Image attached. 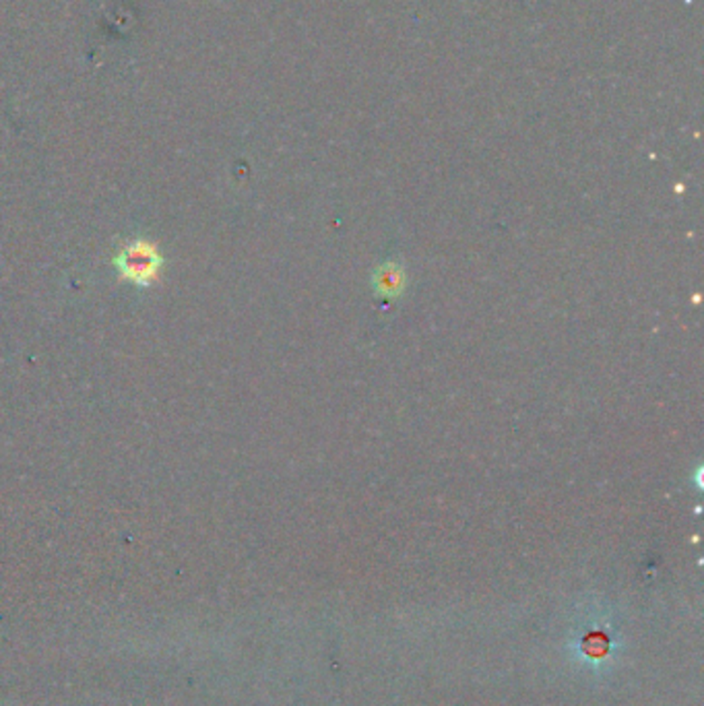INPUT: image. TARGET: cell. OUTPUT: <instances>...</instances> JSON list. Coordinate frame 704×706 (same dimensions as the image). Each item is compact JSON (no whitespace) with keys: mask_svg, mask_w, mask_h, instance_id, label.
<instances>
[{"mask_svg":"<svg viewBox=\"0 0 704 706\" xmlns=\"http://www.w3.org/2000/svg\"><path fill=\"white\" fill-rule=\"evenodd\" d=\"M376 286H379V289L384 291V294L395 296L397 291H401L403 271L393 263H389L387 267L379 268V273H376Z\"/></svg>","mask_w":704,"mask_h":706,"instance_id":"cell-2","label":"cell"},{"mask_svg":"<svg viewBox=\"0 0 704 706\" xmlns=\"http://www.w3.org/2000/svg\"><path fill=\"white\" fill-rule=\"evenodd\" d=\"M114 265L118 268L122 279L135 283V286L147 287L159 278V271L164 267V257L155 244L139 238L122 246L120 252L116 254Z\"/></svg>","mask_w":704,"mask_h":706,"instance_id":"cell-1","label":"cell"}]
</instances>
